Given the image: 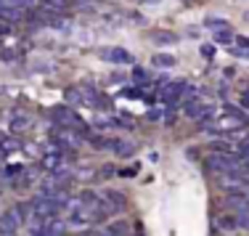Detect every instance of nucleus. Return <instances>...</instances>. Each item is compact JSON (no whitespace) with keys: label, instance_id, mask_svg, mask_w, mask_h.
Segmentation results:
<instances>
[{"label":"nucleus","instance_id":"obj_1","mask_svg":"<svg viewBox=\"0 0 249 236\" xmlns=\"http://www.w3.org/2000/svg\"><path fill=\"white\" fill-rule=\"evenodd\" d=\"M207 167L215 170V173H223V175L241 173V162H239V157H233V154H210L207 157Z\"/></svg>","mask_w":249,"mask_h":236},{"label":"nucleus","instance_id":"obj_2","mask_svg":"<svg viewBox=\"0 0 249 236\" xmlns=\"http://www.w3.org/2000/svg\"><path fill=\"white\" fill-rule=\"evenodd\" d=\"M19 223H21V218H19V212H16V207L3 212V215H0V236H14V231L19 228Z\"/></svg>","mask_w":249,"mask_h":236},{"label":"nucleus","instance_id":"obj_3","mask_svg":"<svg viewBox=\"0 0 249 236\" xmlns=\"http://www.w3.org/2000/svg\"><path fill=\"white\" fill-rule=\"evenodd\" d=\"M101 58H104V61H111V64H130L133 61V53L124 51V48H104L101 51Z\"/></svg>","mask_w":249,"mask_h":236},{"label":"nucleus","instance_id":"obj_4","mask_svg":"<svg viewBox=\"0 0 249 236\" xmlns=\"http://www.w3.org/2000/svg\"><path fill=\"white\" fill-rule=\"evenodd\" d=\"M101 207L106 212H117L124 207V194L120 191H104V202H101Z\"/></svg>","mask_w":249,"mask_h":236},{"label":"nucleus","instance_id":"obj_5","mask_svg":"<svg viewBox=\"0 0 249 236\" xmlns=\"http://www.w3.org/2000/svg\"><path fill=\"white\" fill-rule=\"evenodd\" d=\"M183 91H188V82H183V80L167 82V85L162 88V98H170V101H173V98H175V96H180Z\"/></svg>","mask_w":249,"mask_h":236},{"label":"nucleus","instance_id":"obj_6","mask_svg":"<svg viewBox=\"0 0 249 236\" xmlns=\"http://www.w3.org/2000/svg\"><path fill=\"white\" fill-rule=\"evenodd\" d=\"M101 146H106V149L117 151V154H124V157H130V154L135 151V144H127V141H104Z\"/></svg>","mask_w":249,"mask_h":236},{"label":"nucleus","instance_id":"obj_7","mask_svg":"<svg viewBox=\"0 0 249 236\" xmlns=\"http://www.w3.org/2000/svg\"><path fill=\"white\" fill-rule=\"evenodd\" d=\"M124 231H127V223H124V220H114V223H109V226L101 228L98 236H124Z\"/></svg>","mask_w":249,"mask_h":236},{"label":"nucleus","instance_id":"obj_8","mask_svg":"<svg viewBox=\"0 0 249 236\" xmlns=\"http://www.w3.org/2000/svg\"><path fill=\"white\" fill-rule=\"evenodd\" d=\"M239 127H244V122H241V120H233V117H225V120H220L217 125H212V130L225 133V130H239Z\"/></svg>","mask_w":249,"mask_h":236},{"label":"nucleus","instance_id":"obj_9","mask_svg":"<svg viewBox=\"0 0 249 236\" xmlns=\"http://www.w3.org/2000/svg\"><path fill=\"white\" fill-rule=\"evenodd\" d=\"M56 117H58V120H61V122H67V125H74V127H85V125H82V122H80V120H77V117H74V111H72V109H56Z\"/></svg>","mask_w":249,"mask_h":236},{"label":"nucleus","instance_id":"obj_10","mask_svg":"<svg viewBox=\"0 0 249 236\" xmlns=\"http://www.w3.org/2000/svg\"><path fill=\"white\" fill-rule=\"evenodd\" d=\"M151 64L154 67H175V56L173 53H154Z\"/></svg>","mask_w":249,"mask_h":236},{"label":"nucleus","instance_id":"obj_11","mask_svg":"<svg viewBox=\"0 0 249 236\" xmlns=\"http://www.w3.org/2000/svg\"><path fill=\"white\" fill-rule=\"evenodd\" d=\"M204 106H207V104H201L199 98H191V101L186 104V114H188V117H194V120H199L201 111H204Z\"/></svg>","mask_w":249,"mask_h":236},{"label":"nucleus","instance_id":"obj_12","mask_svg":"<svg viewBox=\"0 0 249 236\" xmlns=\"http://www.w3.org/2000/svg\"><path fill=\"white\" fill-rule=\"evenodd\" d=\"M217 226H220L223 231H233L239 223H236V215H220L217 218Z\"/></svg>","mask_w":249,"mask_h":236},{"label":"nucleus","instance_id":"obj_13","mask_svg":"<svg viewBox=\"0 0 249 236\" xmlns=\"http://www.w3.org/2000/svg\"><path fill=\"white\" fill-rule=\"evenodd\" d=\"M210 29H215V32H223V29H228V21L225 19H217V16H207V21H204Z\"/></svg>","mask_w":249,"mask_h":236},{"label":"nucleus","instance_id":"obj_14","mask_svg":"<svg viewBox=\"0 0 249 236\" xmlns=\"http://www.w3.org/2000/svg\"><path fill=\"white\" fill-rule=\"evenodd\" d=\"M154 40H157V43H175L178 40V35H173V32H154Z\"/></svg>","mask_w":249,"mask_h":236},{"label":"nucleus","instance_id":"obj_15","mask_svg":"<svg viewBox=\"0 0 249 236\" xmlns=\"http://www.w3.org/2000/svg\"><path fill=\"white\" fill-rule=\"evenodd\" d=\"M236 223H239L241 228H247V231H249V210H247V207L239 210V215H236Z\"/></svg>","mask_w":249,"mask_h":236},{"label":"nucleus","instance_id":"obj_16","mask_svg":"<svg viewBox=\"0 0 249 236\" xmlns=\"http://www.w3.org/2000/svg\"><path fill=\"white\" fill-rule=\"evenodd\" d=\"M29 125V120H27V117H14V122H11V130H24V127Z\"/></svg>","mask_w":249,"mask_h":236},{"label":"nucleus","instance_id":"obj_17","mask_svg":"<svg viewBox=\"0 0 249 236\" xmlns=\"http://www.w3.org/2000/svg\"><path fill=\"white\" fill-rule=\"evenodd\" d=\"M215 40H217V43H231V40H233V35H231L228 29H223V32H215Z\"/></svg>","mask_w":249,"mask_h":236},{"label":"nucleus","instance_id":"obj_18","mask_svg":"<svg viewBox=\"0 0 249 236\" xmlns=\"http://www.w3.org/2000/svg\"><path fill=\"white\" fill-rule=\"evenodd\" d=\"M231 53L236 58H249V48H231Z\"/></svg>","mask_w":249,"mask_h":236},{"label":"nucleus","instance_id":"obj_19","mask_svg":"<svg viewBox=\"0 0 249 236\" xmlns=\"http://www.w3.org/2000/svg\"><path fill=\"white\" fill-rule=\"evenodd\" d=\"M201 56L212 58V56H215V45H201Z\"/></svg>","mask_w":249,"mask_h":236},{"label":"nucleus","instance_id":"obj_20","mask_svg":"<svg viewBox=\"0 0 249 236\" xmlns=\"http://www.w3.org/2000/svg\"><path fill=\"white\" fill-rule=\"evenodd\" d=\"M133 77L138 80V82H146V80H149V74H146L143 69H135V72H133Z\"/></svg>","mask_w":249,"mask_h":236},{"label":"nucleus","instance_id":"obj_21","mask_svg":"<svg viewBox=\"0 0 249 236\" xmlns=\"http://www.w3.org/2000/svg\"><path fill=\"white\" fill-rule=\"evenodd\" d=\"M45 3H48V8H64L67 0H45Z\"/></svg>","mask_w":249,"mask_h":236},{"label":"nucleus","instance_id":"obj_22","mask_svg":"<svg viewBox=\"0 0 249 236\" xmlns=\"http://www.w3.org/2000/svg\"><path fill=\"white\" fill-rule=\"evenodd\" d=\"M239 151H241V157H247V159H249V141H244V144L239 146Z\"/></svg>","mask_w":249,"mask_h":236},{"label":"nucleus","instance_id":"obj_23","mask_svg":"<svg viewBox=\"0 0 249 236\" xmlns=\"http://www.w3.org/2000/svg\"><path fill=\"white\" fill-rule=\"evenodd\" d=\"M124 96H127V98H138L141 91H135V88H127V91H124Z\"/></svg>","mask_w":249,"mask_h":236},{"label":"nucleus","instance_id":"obj_24","mask_svg":"<svg viewBox=\"0 0 249 236\" xmlns=\"http://www.w3.org/2000/svg\"><path fill=\"white\" fill-rule=\"evenodd\" d=\"M236 48H249V40L247 37H236Z\"/></svg>","mask_w":249,"mask_h":236},{"label":"nucleus","instance_id":"obj_25","mask_svg":"<svg viewBox=\"0 0 249 236\" xmlns=\"http://www.w3.org/2000/svg\"><path fill=\"white\" fill-rule=\"evenodd\" d=\"M241 104H244L247 109H249V93H244V98H241Z\"/></svg>","mask_w":249,"mask_h":236}]
</instances>
